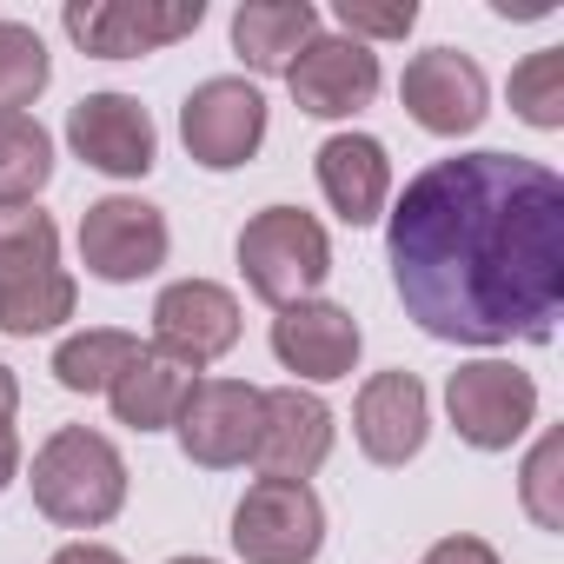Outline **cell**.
Segmentation results:
<instances>
[{"instance_id":"1","label":"cell","mask_w":564,"mask_h":564,"mask_svg":"<svg viewBox=\"0 0 564 564\" xmlns=\"http://www.w3.org/2000/svg\"><path fill=\"white\" fill-rule=\"evenodd\" d=\"M386 259L425 339L544 346L564 313V180L524 153L432 160L392 206Z\"/></svg>"},{"instance_id":"2","label":"cell","mask_w":564,"mask_h":564,"mask_svg":"<svg viewBox=\"0 0 564 564\" xmlns=\"http://www.w3.org/2000/svg\"><path fill=\"white\" fill-rule=\"evenodd\" d=\"M34 505L41 518L67 524V531H100L120 518L127 505V458L107 432L87 425H61L41 452H34Z\"/></svg>"},{"instance_id":"3","label":"cell","mask_w":564,"mask_h":564,"mask_svg":"<svg viewBox=\"0 0 564 564\" xmlns=\"http://www.w3.org/2000/svg\"><path fill=\"white\" fill-rule=\"evenodd\" d=\"M239 272L246 293L265 300L272 313H286L300 300H313L333 272V239L313 213L300 206H265L239 226Z\"/></svg>"},{"instance_id":"4","label":"cell","mask_w":564,"mask_h":564,"mask_svg":"<svg viewBox=\"0 0 564 564\" xmlns=\"http://www.w3.org/2000/svg\"><path fill=\"white\" fill-rule=\"evenodd\" d=\"M326 544V505L313 485L252 478L232 505V551L246 564H313Z\"/></svg>"},{"instance_id":"5","label":"cell","mask_w":564,"mask_h":564,"mask_svg":"<svg viewBox=\"0 0 564 564\" xmlns=\"http://www.w3.org/2000/svg\"><path fill=\"white\" fill-rule=\"evenodd\" d=\"M445 412L471 452H511L538 425V379L511 359H471L445 379Z\"/></svg>"},{"instance_id":"6","label":"cell","mask_w":564,"mask_h":564,"mask_svg":"<svg viewBox=\"0 0 564 564\" xmlns=\"http://www.w3.org/2000/svg\"><path fill=\"white\" fill-rule=\"evenodd\" d=\"M67 41L94 61H140L199 34L206 0H67Z\"/></svg>"},{"instance_id":"7","label":"cell","mask_w":564,"mask_h":564,"mask_svg":"<svg viewBox=\"0 0 564 564\" xmlns=\"http://www.w3.org/2000/svg\"><path fill=\"white\" fill-rule=\"evenodd\" d=\"M259 425H265V392L246 379H193L180 399V452L206 471H232L259 452Z\"/></svg>"},{"instance_id":"8","label":"cell","mask_w":564,"mask_h":564,"mask_svg":"<svg viewBox=\"0 0 564 564\" xmlns=\"http://www.w3.org/2000/svg\"><path fill=\"white\" fill-rule=\"evenodd\" d=\"M180 140L206 173H232L265 147V94L252 80H199L180 107Z\"/></svg>"},{"instance_id":"9","label":"cell","mask_w":564,"mask_h":564,"mask_svg":"<svg viewBox=\"0 0 564 564\" xmlns=\"http://www.w3.org/2000/svg\"><path fill=\"white\" fill-rule=\"evenodd\" d=\"M239 346V300L219 279H173L153 300V352L180 372H206Z\"/></svg>"},{"instance_id":"10","label":"cell","mask_w":564,"mask_h":564,"mask_svg":"<svg viewBox=\"0 0 564 564\" xmlns=\"http://www.w3.org/2000/svg\"><path fill=\"white\" fill-rule=\"evenodd\" d=\"M166 213L147 206V199H127V193H107L87 206L80 219V259L94 279H107V286H133V279H153L166 265Z\"/></svg>"},{"instance_id":"11","label":"cell","mask_w":564,"mask_h":564,"mask_svg":"<svg viewBox=\"0 0 564 564\" xmlns=\"http://www.w3.org/2000/svg\"><path fill=\"white\" fill-rule=\"evenodd\" d=\"M399 100H405V113H412L425 133L465 140V133H478V120L491 113V80H485V67H478L471 54H458V47H425V54L405 61Z\"/></svg>"},{"instance_id":"12","label":"cell","mask_w":564,"mask_h":564,"mask_svg":"<svg viewBox=\"0 0 564 564\" xmlns=\"http://www.w3.org/2000/svg\"><path fill=\"white\" fill-rule=\"evenodd\" d=\"M67 147L107 173V180H147L153 160H160V133H153V113L133 100V94H87L74 113H67Z\"/></svg>"},{"instance_id":"13","label":"cell","mask_w":564,"mask_h":564,"mask_svg":"<svg viewBox=\"0 0 564 564\" xmlns=\"http://www.w3.org/2000/svg\"><path fill=\"white\" fill-rule=\"evenodd\" d=\"M333 405L319 392H300V386H279L265 392V425H259V478H286V485H306L326 458H333Z\"/></svg>"},{"instance_id":"14","label":"cell","mask_w":564,"mask_h":564,"mask_svg":"<svg viewBox=\"0 0 564 564\" xmlns=\"http://www.w3.org/2000/svg\"><path fill=\"white\" fill-rule=\"evenodd\" d=\"M359 352H366V333L333 300H300V306H286L272 319V359L286 372H300V379H313V386L352 379Z\"/></svg>"},{"instance_id":"15","label":"cell","mask_w":564,"mask_h":564,"mask_svg":"<svg viewBox=\"0 0 564 564\" xmlns=\"http://www.w3.org/2000/svg\"><path fill=\"white\" fill-rule=\"evenodd\" d=\"M379 80H386L379 74V54L359 47V41H346V34H319L286 67V87H293L300 113H313V120H352L359 107H372Z\"/></svg>"},{"instance_id":"16","label":"cell","mask_w":564,"mask_h":564,"mask_svg":"<svg viewBox=\"0 0 564 564\" xmlns=\"http://www.w3.org/2000/svg\"><path fill=\"white\" fill-rule=\"evenodd\" d=\"M432 432V399L412 372H372L352 405V438L372 465H412Z\"/></svg>"},{"instance_id":"17","label":"cell","mask_w":564,"mask_h":564,"mask_svg":"<svg viewBox=\"0 0 564 564\" xmlns=\"http://www.w3.org/2000/svg\"><path fill=\"white\" fill-rule=\"evenodd\" d=\"M319 193L346 226H372L392 206V160L372 133H333L319 147Z\"/></svg>"},{"instance_id":"18","label":"cell","mask_w":564,"mask_h":564,"mask_svg":"<svg viewBox=\"0 0 564 564\" xmlns=\"http://www.w3.org/2000/svg\"><path fill=\"white\" fill-rule=\"evenodd\" d=\"M313 41H319V8L313 0H246L232 14V54L252 74H286Z\"/></svg>"},{"instance_id":"19","label":"cell","mask_w":564,"mask_h":564,"mask_svg":"<svg viewBox=\"0 0 564 564\" xmlns=\"http://www.w3.org/2000/svg\"><path fill=\"white\" fill-rule=\"evenodd\" d=\"M186 386H193V372H180L173 359H160L153 346H140V352L120 366V379L107 386V405H113V419L133 425V432H166V425L180 419Z\"/></svg>"},{"instance_id":"20","label":"cell","mask_w":564,"mask_h":564,"mask_svg":"<svg viewBox=\"0 0 564 564\" xmlns=\"http://www.w3.org/2000/svg\"><path fill=\"white\" fill-rule=\"evenodd\" d=\"M54 180V133L34 113H0V213H21Z\"/></svg>"},{"instance_id":"21","label":"cell","mask_w":564,"mask_h":564,"mask_svg":"<svg viewBox=\"0 0 564 564\" xmlns=\"http://www.w3.org/2000/svg\"><path fill=\"white\" fill-rule=\"evenodd\" d=\"M80 306V286H74V272H41V279H21V286L0 293V333L8 339H34V333H54L67 326Z\"/></svg>"},{"instance_id":"22","label":"cell","mask_w":564,"mask_h":564,"mask_svg":"<svg viewBox=\"0 0 564 564\" xmlns=\"http://www.w3.org/2000/svg\"><path fill=\"white\" fill-rule=\"evenodd\" d=\"M133 352H140V339L120 333V326L74 333V339H61V352H54V379H61L67 392H107Z\"/></svg>"},{"instance_id":"23","label":"cell","mask_w":564,"mask_h":564,"mask_svg":"<svg viewBox=\"0 0 564 564\" xmlns=\"http://www.w3.org/2000/svg\"><path fill=\"white\" fill-rule=\"evenodd\" d=\"M54 80L47 41L28 21H0V113H28Z\"/></svg>"},{"instance_id":"24","label":"cell","mask_w":564,"mask_h":564,"mask_svg":"<svg viewBox=\"0 0 564 564\" xmlns=\"http://www.w3.org/2000/svg\"><path fill=\"white\" fill-rule=\"evenodd\" d=\"M61 265V226L47 213H0V293Z\"/></svg>"},{"instance_id":"25","label":"cell","mask_w":564,"mask_h":564,"mask_svg":"<svg viewBox=\"0 0 564 564\" xmlns=\"http://www.w3.org/2000/svg\"><path fill=\"white\" fill-rule=\"evenodd\" d=\"M511 113L538 133L564 127V47H538L511 67Z\"/></svg>"},{"instance_id":"26","label":"cell","mask_w":564,"mask_h":564,"mask_svg":"<svg viewBox=\"0 0 564 564\" xmlns=\"http://www.w3.org/2000/svg\"><path fill=\"white\" fill-rule=\"evenodd\" d=\"M557 465H564V438L544 432L531 445V458H524V478H518V498H524L538 531H564V478H557Z\"/></svg>"},{"instance_id":"27","label":"cell","mask_w":564,"mask_h":564,"mask_svg":"<svg viewBox=\"0 0 564 564\" xmlns=\"http://www.w3.org/2000/svg\"><path fill=\"white\" fill-rule=\"evenodd\" d=\"M412 21H419L412 0H392V8H379V0H339V28H346V41H359V47H372V41H405Z\"/></svg>"},{"instance_id":"28","label":"cell","mask_w":564,"mask_h":564,"mask_svg":"<svg viewBox=\"0 0 564 564\" xmlns=\"http://www.w3.org/2000/svg\"><path fill=\"white\" fill-rule=\"evenodd\" d=\"M425 564H498V551L485 538H471V531H452V538H438L425 551Z\"/></svg>"},{"instance_id":"29","label":"cell","mask_w":564,"mask_h":564,"mask_svg":"<svg viewBox=\"0 0 564 564\" xmlns=\"http://www.w3.org/2000/svg\"><path fill=\"white\" fill-rule=\"evenodd\" d=\"M47 564H127L120 551H107V544H94V538H80V544H61Z\"/></svg>"},{"instance_id":"30","label":"cell","mask_w":564,"mask_h":564,"mask_svg":"<svg viewBox=\"0 0 564 564\" xmlns=\"http://www.w3.org/2000/svg\"><path fill=\"white\" fill-rule=\"evenodd\" d=\"M14 478H21V432L0 419V491H8Z\"/></svg>"},{"instance_id":"31","label":"cell","mask_w":564,"mask_h":564,"mask_svg":"<svg viewBox=\"0 0 564 564\" xmlns=\"http://www.w3.org/2000/svg\"><path fill=\"white\" fill-rule=\"evenodd\" d=\"M14 412H21V386H14V372H8V366H0V419L14 425Z\"/></svg>"},{"instance_id":"32","label":"cell","mask_w":564,"mask_h":564,"mask_svg":"<svg viewBox=\"0 0 564 564\" xmlns=\"http://www.w3.org/2000/svg\"><path fill=\"white\" fill-rule=\"evenodd\" d=\"M166 564H213V557H166Z\"/></svg>"}]
</instances>
